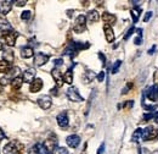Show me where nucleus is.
<instances>
[{
    "instance_id": "nucleus-1",
    "label": "nucleus",
    "mask_w": 158,
    "mask_h": 154,
    "mask_svg": "<svg viewBox=\"0 0 158 154\" xmlns=\"http://www.w3.org/2000/svg\"><path fill=\"white\" fill-rule=\"evenodd\" d=\"M22 149H23L22 143H20L18 141H12L4 147V154H20Z\"/></svg>"
},
{
    "instance_id": "nucleus-2",
    "label": "nucleus",
    "mask_w": 158,
    "mask_h": 154,
    "mask_svg": "<svg viewBox=\"0 0 158 154\" xmlns=\"http://www.w3.org/2000/svg\"><path fill=\"white\" fill-rule=\"evenodd\" d=\"M67 98L71 100V102H76V103H80V102H84V98L79 94V92L76 87H70L67 89Z\"/></svg>"
},
{
    "instance_id": "nucleus-3",
    "label": "nucleus",
    "mask_w": 158,
    "mask_h": 154,
    "mask_svg": "<svg viewBox=\"0 0 158 154\" xmlns=\"http://www.w3.org/2000/svg\"><path fill=\"white\" fill-rule=\"evenodd\" d=\"M85 22H86V17L84 15H79L77 18H76V22H74V26H73V31L76 33H82L84 32L85 29Z\"/></svg>"
},
{
    "instance_id": "nucleus-4",
    "label": "nucleus",
    "mask_w": 158,
    "mask_h": 154,
    "mask_svg": "<svg viewBox=\"0 0 158 154\" xmlns=\"http://www.w3.org/2000/svg\"><path fill=\"white\" fill-rule=\"evenodd\" d=\"M17 36H18V33H16L15 31H8V32L3 33V38H4V41L6 42V44L9 47H14L15 45Z\"/></svg>"
},
{
    "instance_id": "nucleus-5",
    "label": "nucleus",
    "mask_w": 158,
    "mask_h": 154,
    "mask_svg": "<svg viewBox=\"0 0 158 154\" xmlns=\"http://www.w3.org/2000/svg\"><path fill=\"white\" fill-rule=\"evenodd\" d=\"M29 154H50L49 149L43 143H37L29 149Z\"/></svg>"
},
{
    "instance_id": "nucleus-6",
    "label": "nucleus",
    "mask_w": 158,
    "mask_h": 154,
    "mask_svg": "<svg viewBox=\"0 0 158 154\" xmlns=\"http://www.w3.org/2000/svg\"><path fill=\"white\" fill-rule=\"evenodd\" d=\"M37 102H38V105H39L43 110H48V109L51 106V104H52V100H51L50 96H42V97L38 98Z\"/></svg>"
},
{
    "instance_id": "nucleus-7",
    "label": "nucleus",
    "mask_w": 158,
    "mask_h": 154,
    "mask_svg": "<svg viewBox=\"0 0 158 154\" xmlns=\"http://www.w3.org/2000/svg\"><path fill=\"white\" fill-rule=\"evenodd\" d=\"M156 136H157V131L154 130V127L148 126V127H146V129L142 131V137H141V139H142V141H150V139L154 138Z\"/></svg>"
},
{
    "instance_id": "nucleus-8",
    "label": "nucleus",
    "mask_w": 158,
    "mask_h": 154,
    "mask_svg": "<svg viewBox=\"0 0 158 154\" xmlns=\"http://www.w3.org/2000/svg\"><path fill=\"white\" fill-rule=\"evenodd\" d=\"M56 120H57V124H58V126H60L61 129H66V127L68 126L70 120H68L67 113H61V114H58L57 117H56Z\"/></svg>"
},
{
    "instance_id": "nucleus-9",
    "label": "nucleus",
    "mask_w": 158,
    "mask_h": 154,
    "mask_svg": "<svg viewBox=\"0 0 158 154\" xmlns=\"http://www.w3.org/2000/svg\"><path fill=\"white\" fill-rule=\"evenodd\" d=\"M49 55H46V54H43V53H38V54H36V56H34V64L37 65V66H43L44 64H46L48 61H49Z\"/></svg>"
},
{
    "instance_id": "nucleus-10",
    "label": "nucleus",
    "mask_w": 158,
    "mask_h": 154,
    "mask_svg": "<svg viewBox=\"0 0 158 154\" xmlns=\"http://www.w3.org/2000/svg\"><path fill=\"white\" fill-rule=\"evenodd\" d=\"M146 94H147V98L152 102L157 100L158 99V86H152L150 88L146 89Z\"/></svg>"
},
{
    "instance_id": "nucleus-11",
    "label": "nucleus",
    "mask_w": 158,
    "mask_h": 154,
    "mask_svg": "<svg viewBox=\"0 0 158 154\" xmlns=\"http://www.w3.org/2000/svg\"><path fill=\"white\" fill-rule=\"evenodd\" d=\"M37 72L34 69H28L23 72V81L27 82V83H32L34 81V77H36Z\"/></svg>"
},
{
    "instance_id": "nucleus-12",
    "label": "nucleus",
    "mask_w": 158,
    "mask_h": 154,
    "mask_svg": "<svg viewBox=\"0 0 158 154\" xmlns=\"http://www.w3.org/2000/svg\"><path fill=\"white\" fill-rule=\"evenodd\" d=\"M66 142H67L68 147H71V148H77V147L79 146V143H80V137L77 136V135H71V136H68V137L66 138Z\"/></svg>"
},
{
    "instance_id": "nucleus-13",
    "label": "nucleus",
    "mask_w": 158,
    "mask_h": 154,
    "mask_svg": "<svg viewBox=\"0 0 158 154\" xmlns=\"http://www.w3.org/2000/svg\"><path fill=\"white\" fill-rule=\"evenodd\" d=\"M51 74H52V77H54V80H55V82H56V86H57V87H62V84H63V76H62V74L60 72L58 67H55Z\"/></svg>"
},
{
    "instance_id": "nucleus-14",
    "label": "nucleus",
    "mask_w": 158,
    "mask_h": 154,
    "mask_svg": "<svg viewBox=\"0 0 158 154\" xmlns=\"http://www.w3.org/2000/svg\"><path fill=\"white\" fill-rule=\"evenodd\" d=\"M42 88H43V81L40 78H36L29 86V90L32 93H37V92H39Z\"/></svg>"
},
{
    "instance_id": "nucleus-15",
    "label": "nucleus",
    "mask_w": 158,
    "mask_h": 154,
    "mask_svg": "<svg viewBox=\"0 0 158 154\" xmlns=\"http://www.w3.org/2000/svg\"><path fill=\"white\" fill-rule=\"evenodd\" d=\"M12 4L14 2H10V0H8V2H0V14L2 15L9 14L12 8Z\"/></svg>"
},
{
    "instance_id": "nucleus-16",
    "label": "nucleus",
    "mask_w": 158,
    "mask_h": 154,
    "mask_svg": "<svg viewBox=\"0 0 158 154\" xmlns=\"http://www.w3.org/2000/svg\"><path fill=\"white\" fill-rule=\"evenodd\" d=\"M104 31H105V37H106V41L108 43H112L114 41V33H113V29L110 25H105L104 27Z\"/></svg>"
},
{
    "instance_id": "nucleus-17",
    "label": "nucleus",
    "mask_w": 158,
    "mask_h": 154,
    "mask_svg": "<svg viewBox=\"0 0 158 154\" xmlns=\"http://www.w3.org/2000/svg\"><path fill=\"white\" fill-rule=\"evenodd\" d=\"M33 55H34L33 48H30V47H24V48L21 49V56H22L23 59H29V57H32Z\"/></svg>"
},
{
    "instance_id": "nucleus-18",
    "label": "nucleus",
    "mask_w": 158,
    "mask_h": 154,
    "mask_svg": "<svg viewBox=\"0 0 158 154\" xmlns=\"http://www.w3.org/2000/svg\"><path fill=\"white\" fill-rule=\"evenodd\" d=\"M0 29L4 31V32H8V31H12L11 25H10L9 21L5 20L4 17H0Z\"/></svg>"
},
{
    "instance_id": "nucleus-19",
    "label": "nucleus",
    "mask_w": 158,
    "mask_h": 154,
    "mask_svg": "<svg viewBox=\"0 0 158 154\" xmlns=\"http://www.w3.org/2000/svg\"><path fill=\"white\" fill-rule=\"evenodd\" d=\"M102 20H104V22L106 23V25H113L114 22H116V16L114 15H112V14H108V12H105L104 15H102Z\"/></svg>"
},
{
    "instance_id": "nucleus-20",
    "label": "nucleus",
    "mask_w": 158,
    "mask_h": 154,
    "mask_svg": "<svg viewBox=\"0 0 158 154\" xmlns=\"http://www.w3.org/2000/svg\"><path fill=\"white\" fill-rule=\"evenodd\" d=\"M86 18H88L90 22H98V21L100 20V15H99V12H98L96 10H91V11H89Z\"/></svg>"
},
{
    "instance_id": "nucleus-21",
    "label": "nucleus",
    "mask_w": 158,
    "mask_h": 154,
    "mask_svg": "<svg viewBox=\"0 0 158 154\" xmlns=\"http://www.w3.org/2000/svg\"><path fill=\"white\" fill-rule=\"evenodd\" d=\"M63 82H66V83H68V84H71V83L73 82V72H72L71 69L67 70V71L65 72V75H63Z\"/></svg>"
},
{
    "instance_id": "nucleus-22",
    "label": "nucleus",
    "mask_w": 158,
    "mask_h": 154,
    "mask_svg": "<svg viewBox=\"0 0 158 154\" xmlns=\"http://www.w3.org/2000/svg\"><path fill=\"white\" fill-rule=\"evenodd\" d=\"M22 83H23V78H21V77H16V78H14L12 80V82H11V86H12V89H20L21 87H22Z\"/></svg>"
},
{
    "instance_id": "nucleus-23",
    "label": "nucleus",
    "mask_w": 158,
    "mask_h": 154,
    "mask_svg": "<svg viewBox=\"0 0 158 154\" xmlns=\"http://www.w3.org/2000/svg\"><path fill=\"white\" fill-rule=\"evenodd\" d=\"M10 70H11V69H10V64L8 63V61H5V60L0 61V72L5 74V72H9Z\"/></svg>"
},
{
    "instance_id": "nucleus-24",
    "label": "nucleus",
    "mask_w": 158,
    "mask_h": 154,
    "mask_svg": "<svg viewBox=\"0 0 158 154\" xmlns=\"http://www.w3.org/2000/svg\"><path fill=\"white\" fill-rule=\"evenodd\" d=\"M4 60L5 61H8L9 64H11L12 61H14V59H15V56H14V53L11 51V50H5V53H4Z\"/></svg>"
},
{
    "instance_id": "nucleus-25",
    "label": "nucleus",
    "mask_w": 158,
    "mask_h": 154,
    "mask_svg": "<svg viewBox=\"0 0 158 154\" xmlns=\"http://www.w3.org/2000/svg\"><path fill=\"white\" fill-rule=\"evenodd\" d=\"M142 131H144V130H141V129H138V130L134 131V133H133V136H132L133 142H138L139 139H141V137H142Z\"/></svg>"
},
{
    "instance_id": "nucleus-26",
    "label": "nucleus",
    "mask_w": 158,
    "mask_h": 154,
    "mask_svg": "<svg viewBox=\"0 0 158 154\" xmlns=\"http://www.w3.org/2000/svg\"><path fill=\"white\" fill-rule=\"evenodd\" d=\"M140 12H141L140 8H134V9L132 10V17H133V21H134V22H138L139 17H140Z\"/></svg>"
},
{
    "instance_id": "nucleus-27",
    "label": "nucleus",
    "mask_w": 158,
    "mask_h": 154,
    "mask_svg": "<svg viewBox=\"0 0 158 154\" xmlns=\"http://www.w3.org/2000/svg\"><path fill=\"white\" fill-rule=\"evenodd\" d=\"M54 154H71L68 150H67V148H65V147H57L55 150H54Z\"/></svg>"
},
{
    "instance_id": "nucleus-28",
    "label": "nucleus",
    "mask_w": 158,
    "mask_h": 154,
    "mask_svg": "<svg viewBox=\"0 0 158 154\" xmlns=\"http://www.w3.org/2000/svg\"><path fill=\"white\" fill-rule=\"evenodd\" d=\"M94 77H95L94 72H91V71H88V72L84 75V81H85V83H89V82H91V81L94 80Z\"/></svg>"
},
{
    "instance_id": "nucleus-29",
    "label": "nucleus",
    "mask_w": 158,
    "mask_h": 154,
    "mask_svg": "<svg viewBox=\"0 0 158 154\" xmlns=\"http://www.w3.org/2000/svg\"><path fill=\"white\" fill-rule=\"evenodd\" d=\"M120 65H122V61L117 60L116 63H114V65H113V67H112V74H117L118 70H119V67H120Z\"/></svg>"
},
{
    "instance_id": "nucleus-30",
    "label": "nucleus",
    "mask_w": 158,
    "mask_h": 154,
    "mask_svg": "<svg viewBox=\"0 0 158 154\" xmlns=\"http://www.w3.org/2000/svg\"><path fill=\"white\" fill-rule=\"evenodd\" d=\"M30 16H32L30 11H23V12L21 14V18H22V20H24V21L29 20V18H30Z\"/></svg>"
},
{
    "instance_id": "nucleus-31",
    "label": "nucleus",
    "mask_w": 158,
    "mask_h": 154,
    "mask_svg": "<svg viewBox=\"0 0 158 154\" xmlns=\"http://www.w3.org/2000/svg\"><path fill=\"white\" fill-rule=\"evenodd\" d=\"M134 31H135V28H134V27H132V28L128 31V32H126V34L124 36V39H125V41H126V39H129V37L134 33Z\"/></svg>"
},
{
    "instance_id": "nucleus-32",
    "label": "nucleus",
    "mask_w": 158,
    "mask_h": 154,
    "mask_svg": "<svg viewBox=\"0 0 158 154\" xmlns=\"http://www.w3.org/2000/svg\"><path fill=\"white\" fill-rule=\"evenodd\" d=\"M62 64H63V60H62V59H56V60H54V65H55L56 67L61 66Z\"/></svg>"
},
{
    "instance_id": "nucleus-33",
    "label": "nucleus",
    "mask_w": 158,
    "mask_h": 154,
    "mask_svg": "<svg viewBox=\"0 0 158 154\" xmlns=\"http://www.w3.org/2000/svg\"><path fill=\"white\" fill-rule=\"evenodd\" d=\"M105 76H106V75H105V72H104V71H101V72L98 75V81H99V82H104Z\"/></svg>"
},
{
    "instance_id": "nucleus-34",
    "label": "nucleus",
    "mask_w": 158,
    "mask_h": 154,
    "mask_svg": "<svg viewBox=\"0 0 158 154\" xmlns=\"http://www.w3.org/2000/svg\"><path fill=\"white\" fill-rule=\"evenodd\" d=\"M151 17H152V12H151V11L146 12V15H145V17H144V22H147V21H148Z\"/></svg>"
},
{
    "instance_id": "nucleus-35",
    "label": "nucleus",
    "mask_w": 158,
    "mask_h": 154,
    "mask_svg": "<svg viewBox=\"0 0 158 154\" xmlns=\"http://www.w3.org/2000/svg\"><path fill=\"white\" fill-rule=\"evenodd\" d=\"M134 43H135L136 45H140V44L142 43V38H141V37H136V38L134 39Z\"/></svg>"
},
{
    "instance_id": "nucleus-36",
    "label": "nucleus",
    "mask_w": 158,
    "mask_h": 154,
    "mask_svg": "<svg viewBox=\"0 0 158 154\" xmlns=\"http://www.w3.org/2000/svg\"><path fill=\"white\" fill-rule=\"evenodd\" d=\"M104 150H105V144L102 143V144L100 146V148H99V150H98V154H102V153H104Z\"/></svg>"
},
{
    "instance_id": "nucleus-37",
    "label": "nucleus",
    "mask_w": 158,
    "mask_h": 154,
    "mask_svg": "<svg viewBox=\"0 0 158 154\" xmlns=\"http://www.w3.org/2000/svg\"><path fill=\"white\" fill-rule=\"evenodd\" d=\"M26 4H27L26 0H23V2H16V5H17V6H24Z\"/></svg>"
},
{
    "instance_id": "nucleus-38",
    "label": "nucleus",
    "mask_w": 158,
    "mask_h": 154,
    "mask_svg": "<svg viewBox=\"0 0 158 154\" xmlns=\"http://www.w3.org/2000/svg\"><path fill=\"white\" fill-rule=\"evenodd\" d=\"M154 50H156V45H153V47H152V48L148 50V54H150V55H152V54L154 53Z\"/></svg>"
},
{
    "instance_id": "nucleus-39",
    "label": "nucleus",
    "mask_w": 158,
    "mask_h": 154,
    "mask_svg": "<svg viewBox=\"0 0 158 154\" xmlns=\"http://www.w3.org/2000/svg\"><path fill=\"white\" fill-rule=\"evenodd\" d=\"M50 92H51V94H55V96H57V94H58V93H57V88H52Z\"/></svg>"
},
{
    "instance_id": "nucleus-40",
    "label": "nucleus",
    "mask_w": 158,
    "mask_h": 154,
    "mask_svg": "<svg viewBox=\"0 0 158 154\" xmlns=\"http://www.w3.org/2000/svg\"><path fill=\"white\" fill-rule=\"evenodd\" d=\"M99 56H100V59H101V60H102V63H104V64H105V61H106V59H105V55H102V54H101V53H100V54H99Z\"/></svg>"
},
{
    "instance_id": "nucleus-41",
    "label": "nucleus",
    "mask_w": 158,
    "mask_h": 154,
    "mask_svg": "<svg viewBox=\"0 0 158 154\" xmlns=\"http://www.w3.org/2000/svg\"><path fill=\"white\" fill-rule=\"evenodd\" d=\"M136 32H138L139 37H141V36H142V29H141V28H138V29H136Z\"/></svg>"
},
{
    "instance_id": "nucleus-42",
    "label": "nucleus",
    "mask_w": 158,
    "mask_h": 154,
    "mask_svg": "<svg viewBox=\"0 0 158 154\" xmlns=\"http://www.w3.org/2000/svg\"><path fill=\"white\" fill-rule=\"evenodd\" d=\"M154 121L158 124V113H157V114H154Z\"/></svg>"
},
{
    "instance_id": "nucleus-43",
    "label": "nucleus",
    "mask_w": 158,
    "mask_h": 154,
    "mask_svg": "<svg viewBox=\"0 0 158 154\" xmlns=\"http://www.w3.org/2000/svg\"><path fill=\"white\" fill-rule=\"evenodd\" d=\"M3 48H4V45H3V43H0V50H3Z\"/></svg>"
}]
</instances>
